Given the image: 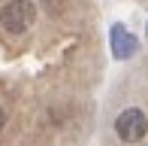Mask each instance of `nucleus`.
<instances>
[{"label": "nucleus", "instance_id": "obj_1", "mask_svg": "<svg viewBox=\"0 0 148 146\" xmlns=\"http://www.w3.org/2000/svg\"><path fill=\"white\" fill-rule=\"evenodd\" d=\"M0 24L6 34H24L33 24V3L30 0H9L0 9Z\"/></svg>", "mask_w": 148, "mask_h": 146}, {"label": "nucleus", "instance_id": "obj_2", "mask_svg": "<svg viewBox=\"0 0 148 146\" xmlns=\"http://www.w3.org/2000/svg\"><path fill=\"white\" fill-rule=\"evenodd\" d=\"M115 131H118V140H124V143H136V140H142L145 131H148V119H145V113L136 110V107H127L124 113H118V119H115Z\"/></svg>", "mask_w": 148, "mask_h": 146}, {"label": "nucleus", "instance_id": "obj_3", "mask_svg": "<svg viewBox=\"0 0 148 146\" xmlns=\"http://www.w3.org/2000/svg\"><path fill=\"white\" fill-rule=\"evenodd\" d=\"M112 49H115V55H118V58H127L133 49H136L133 37L127 34V31L121 28V24H115V28H112Z\"/></svg>", "mask_w": 148, "mask_h": 146}, {"label": "nucleus", "instance_id": "obj_4", "mask_svg": "<svg viewBox=\"0 0 148 146\" xmlns=\"http://www.w3.org/2000/svg\"><path fill=\"white\" fill-rule=\"evenodd\" d=\"M3 125H6V110L0 107V131H3Z\"/></svg>", "mask_w": 148, "mask_h": 146}]
</instances>
